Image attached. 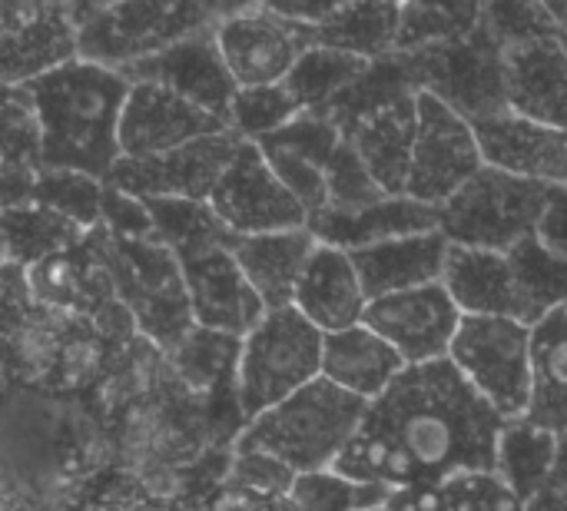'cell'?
<instances>
[{"mask_svg":"<svg viewBox=\"0 0 567 511\" xmlns=\"http://www.w3.org/2000/svg\"><path fill=\"white\" fill-rule=\"evenodd\" d=\"M130 90L133 83L120 70L90 60L27 83L43 130V170H73L106 183L123 160L120 123Z\"/></svg>","mask_w":567,"mask_h":511,"instance_id":"obj_2","label":"cell"},{"mask_svg":"<svg viewBox=\"0 0 567 511\" xmlns=\"http://www.w3.org/2000/svg\"><path fill=\"white\" fill-rule=\"evenodd\" d=\"M229 479L239 492L252 495V499H289L296 489V472L286 469L282 462L262 456V452H236L233 449V469Z\"/></svg>","mask_w":567,"mask_h":511,"instance_id":"obj_45","label":"cell"},{"mask_svg":"<svg viewBox=\"0 0 567 511\" xmlns=\"http://www.w3.org/2000/svg\"><path fill=\"white\" fill-rule=\"evenodd\" d=\"M0 150V193L7 209L27 203L37 176L43 173V130L27 86H3Z\"/></svg>","mask_w":567,"mask_h":511,"instance_id":"obj_29","label":"cell"},{"mask_svg":"<svg viewBox=\"0 0 567 511\" xmlns=\"http://www.w3.org/2000/svg\"><path fill=\"white\" fill-rule=\"evenodd\" d=\"M395 489L375 482H355L342 472H312L299 476L292 489V505L299 511H379L389 509Z\"/></svg>","mask_w":567,"mask_h":511,"instance_id":"obj_40","label":"cell"},{"mask_svg":"<svg viewBox=\"0 0 567 511\" xmlns=\"http://www.w3.org/2000/svg\"><path fill=\"white\" fill-rule=\"evenodd\" d=\"M548 186L485 166L445 206H439V233L452 246L512 253L538 233Z\"/></svg>","mask_w":567,"mask_h":511,"instance_id":"obj_7","label":"cell"},{"mask_svg":"<svg viewBox=\"0 0 567 511\" xmlns=\"http://www.w3.org/2000/svg\"><path fill=\"white\" fill-rule=\"evenodd\" d=\"M369 402L349 396L329 379H316L292 399L246 426L236 452H262L296 476L329 472L339 466L365 422Z\"/></svg>","mask_w":567,"mask_h":511,"instance_id":"obj_3","label":"cell"},{"mask_svg":"<svg viewBox=\"0 0 567 511\" xmlns=\"http://www.w3.org/2000/svg\"><path fill=\"white\" fill-rule=\"evenodd\" d=\"M80 27V60L126 70L136 67L179 40L216 30L226 17L219 3H163V0H130V3H73Z\"/></svg>","mask_w":567,"mask_h":511,"instance_id":"obj_4","label":"cell"},{"mask_svg":"<svg viewBox=\"0 0 567 511\" xmlns=\"http://www.w3.org/2000/svg\"><path fill=\"white\" fill-rule=\"evenodd\" d=\"M449 249H452V243L435 229V233H422V236L389 239V243H379V246H369V249H359L349 256L359 269L369 303H375V299H385L395 293L442 283Z\"/></svg>","mask_w":567,"mask_h":511,"instance_id":"obj_24","label":"cell"},{"mask_svg":"<svg viewBox=\"0 0 567 511\" xmlns=\"http://www.w3.org/2000/svg\"><path fill=\"white\" fill-rule=\"evenodd\" d=\"M508 259L515 269L525 326L535 329L545 316L567 306V263L561 256H555L538 236L515 246Z\"/></svg>","mask_w":567,"mask_h":511,"instance_id":"obj_38","label":"cell"},{"mask_svg":"<svg viewBox=\"0 0 567 511\" xmlns=\"http://www.w3.org/2000/svg\"><path fill=\"white\" fill-rule=\"evenodd\" d=\"M548 432H567V306L532 329V406L528 416Z\"/></svg>","mask_w":567,"mask_h":511,"instance_id":"obj_31","label":"cell"},{"mask_svg":"<svg viewBox=\"0 0 567 511\" xmlns=\"http://www.w3.org/2000/svg\"><path fill=\"white\" fill-rule=\"evenodd\" d=\"M442 286L462 316H502L522 323V299L508 253L452 246Z\"/></svg>","mask_w":567,"mask_h":511,"instance_id":"obj_28","label":"cell"},{"mask_svg":"<svg viewBox=\"0 0 567 511\" xmlns=\"http://www.w3.org/2000/svg\"><path fill=\"white\" fill-rule=\"evenodd\" d=\"M449 362L505 422L528 416L532 326L502 316H465Z\"/></svg>","mask_w":567,"mask_h":511,"instance_id":"obj_9","label":"cell"},{"mask_svg":"<svg viewBox=\"0 0 567 511\" xmlns=\"http://www.w3.org/2000/svg\"><path fill=\"white\" fill-rule=\"evenodd\" d=\"M402 3H336L316 27V43L352 53L365 63L399 53Z\"/></svg>","mask_w":567,"mask_h":511,"instance_id":"obj_32","label":"cell"},{"mask_svg":"<svg viewBox=\"0 0 567 511\" xmlns=\"http://www.w3.org/2000/svg\"><path fill=\"white\" fill-rule=\"evenodd\" d=\"M103 229L116 239H153V216L146 200L103 183Z\"/></svg>","mask_w":567,"mask_h":511,"instance_id":"obj_46","label":"cell"},{"mask_svg":"<svg viewBox=\"0 0 567 511\" xmlns=\"http://www.w3.org/2000/svg\"><path fill=\"white\" fill-rule=\"evenodd\" d=\"M558 449H561L558 432H548L532 419H512V422H505L502 439H498L495 479L522 505H532L551 486V476L558 466Z\"/></svg>","mask_w":567,"mask_h":511,"instance_id":"obj_30","label":"cell"},{"mask_svg":"<svg viewBox=\"0 0 567 511\" xmlns=\"http://www.w3.org/2000/svg\"><path fill=\"white\" fill-rule=\"evenodd\" d=\"M379 200H385L382 186L375 183L355 146L342 136V146L329 163V209H362Z\"/></svg>","mask_w":567,"mask_h":511,"instance_id":"obj_44","label":"cell"},{"mask_svg":"<svg viewBox=\"0 0 567 511\" xmlns=\"http://www.w3.org/2000/svg\"><path fill=\"white\" fill-rule=\"evenodd\" d=\"M319 249V239L312 229H286V233H266V236H236L229 253L236 256L239 269L252 283V289L262 296L266 309H289L296 303L299 279Z\"/></svg>","mask_w":567,"mask_h":511,"instance_id":"obj_25","label":"cell"},{"mask_svg":"<svg viewBox=\"0 0 567 511\" xmlns=\"http://www.w3.org/2000/svg\"><path fill=\"white\" fill-rule=\"evenodd\" d=\"M419 136V96L402 100L346 133L385 196H409L412 156Z\"/></svg>","mask_w":567,"mask_h":511,"instance_id":"obj_27","label":"cell"},{"mask_svg":"<svg viewBox=\"0 0 567 511\" xmlns=\"http://www.w3.org/2000/svg\"><path fill=\"white\" fill-rule=\"evenodd\" d=\"M535 236L567 263V186H548Z\"/></svg>","mask_w":567,"mask_h":511,"instance_id":"obj_48","label":"cell"},{"mask_svg":"<svg viewBox=\"0 0 567 511\" xmlns=\"http://www.w3.org/2000/svg\"><path fill=\"white\" fill-rule=\"evenodd\" d=\"M319 333H346L352 326H362L369 313V296L359 279V269L349 253L336 246H322L312 253L299 289L292 303Z\"/></svg>","mask_w":567,"mask_h":511,"instance_id":"obj_23","label":"cell"},{"mask_svg":"<svg viewBox=\"0 0 567 511\" xmlns=\"http://www.w3.org/2000/svg\"><path fill=\"white\" fill-rule=\"evenodd\" d=\"M485 20V3H402L399 53L442 47L472 37Z\"/></svg>","mask_w":567,"mask_h":511,"instance_id":"obj_39","label":"cell"},{"mask_svg":"<svg viewBox=\"0 0 567 511\" xmlns=\"http://www.w3.org/2000/svg\"><path fill=\"white\" fill-rule=\"evenodd\" d=\"M502 429L505 419L449 359L409 366L369 406L336 472L395 492L449 489L465 476H495Z\"/></svg>","mask_w":567,"mask_h":511,"instance_id":"obj_1","label":"cell"},{"mask_svg":"<svg viewBox=\"0 0 567 511\" xmlns=\"http://www.w3.org/2000/svg\"><path fill=\"white\" fill-rule=\"evenodd\" d=\"M309 229L322 246L359 253L389 239L435 233L439 206L419 203L412 196H385L362 209H322L309 219Z\"/></svg>","mask_w":567,"mask_h":511,"instance_id":"obj_22","label":"cell"},{"mask_svg":"<svg viewBox=\"0 0 567 511\" xmlns=\"http://www.w3.org/2000/svg\"><path fill=\"white\" fill-rule=\"evenodd\" d=\"M123 76L130 83L166 86L176 96L189 100L193 106L213 113L226 126L233 120V103H236L239 83L233 80V73H229V67L223 60V50L216 43V30L179 40L176 47L136 63V67H126Z\"/></svg>","mask_w":567,"mask_h":511,"instance_id":"obj_16","label":"cell"},{"mask_svg":"<svg viewBox=\"0 0 567 511\" xmlns=\"http://www.w3.org/2000/svg\"><path fill=\"white\" fill-rule=\"evenodd\" d=\"M213 213L233 236H266L306 229V206L282 186L256 143H243L209 196Z\"/></svg>","mask_w":567,"mask_h":511,"instance_id":"obj_13","label":"cell"},{"mask_svg":"<svg viewBox=\"0 0 567 511\" xmlns=\"http://www.w3.org/2000/svg\"><path fill=\"white\" fill-rule=\"evenodd\" d=\"M239 356H243V339L209 333V329H193L173 352L169 366L179 376V382L193 392V399L203 406L216 396L236 392V372H239Z\"/></svg>","mask_w":567,"mask_h":511,"instance_id":"obj_34","label":"cell"},{"mask_svg":"<svg viewBox=\"0 0 567 511\" xmlns=\"http://www.w3.org/2000/svg\"><path fill=\"white\" fill-rule=\"evenodd\" d=\"M482 170L485 153L475 126L435 96L419 93V136L409 196L429 206H445Z\"/></svg>","mask_w":567,"mask_h":511,"instance_id":"obj_11","label":"cell"},{"mask_svg":"<svg viewBox=\"0 0 567 511\" xmlns=\"http://www.w3.org/2000/svg\"><path fill=\"white\" fill-rule=\"evenodd\" d=\"M508 113L567 130V40H535L505 50Z\"/></svg>","mask_w":567,"mask_h":511,"instance_id":"obj_21","label":"cell"},{"mask_svg":"<svg viewBox=\"0 0 567 511\" xmlns=\"http://www.w3.org/2000/svg\"><path fill=\"white\" fill-rule=\"evenodd\" d=\"M146 206L153 216V239L163 243L179 263L216 253V249H229L236 239L219 223L209 203L163 196V200H146Z\"/></svg>","mask_w":567,"mask_h":511,"instance_id":"obj_35","label":"cell"},{"mask_svg":"<svg viewBox=\"0 0 567 511\" xmlns=\"http://www.w3.org/2000/svg\"><path fill=\"white\" fill-rule=\"evenodd\" d=\"M80 60V27L73 3H0V80L27 86Z\"/></svg>","mask_w":567,"mask_h":511,"instance_id":"obj_12","label":"cell"},{"mask_svg":"<svg viewBox=\"0 0 567 511\" xmlns=\"http://www.w3.org/2000/svg\"><path fill=\"white\" fill-rule=\"evenodd\" d=\"M415 90L435 96L472 126L508 113L505 93V47L485 30V23L455 43L399 53Z\"/></svg>","mask_w":567,"mask_h":511,"instance_id":"obj_8","label":"cell"},{"mask_svg":"<svg viewBox=\"0 0 567 511\" xmlns=\"http://www.w3.org/2000/svg\"><path fill=\"white\" fill-rule=\"evenodd\" d=\"M475 133L485 153V166L542 186H567V130L502 113L488 123H478Z\"/></svg>","mask_w":567,"mask_h":511,"instance_id":"obj_20","label":"cell"},{"mask_svg":"<svg viewBox=\"0 0 567 511\" xmlns=\"http://www.w3.org/2000/svg\"><path fill=\"white\" fill-rule=\"evenodd\" d=\"M86 236L90 229L33 200L3 209V263L23 269H33L53 256L80 249Z\"/></svg>","mask_w":567,"mask_h":511,"instance_id":"obj_33","label":"cell"},{"mask_svg":"<svg viewBox=\"0 0 567 511\" xmlns=\"http://www.w3.org/2000/svg\"><path fill=\"white\" fill-rule=\"evenodd\" d=\"M462 319L465 316L449 289L435 283L369 303L362 323L379 333L405 359V366H432L449 359Z\"/></svg>","mask_w":567,"mask_h":511,"instance_id":"obj_15","label":"cell"},{"mask_svg":"<svg viewBox=\"0 0 567 511\" xmlns=\"http://www.w3.org/2000/svg\"><path fill=\"white\" fill-rule=\"evenodd\" d=\"M485 30L505 47H525L535 40H565L548 3H485Z\"/></svg>","mask_w":567,"mask_h":511,"instance_id":"obj_43","label":"cell"},{"mask_svg":"<svg viewBox=\"0 0 567 511\" xmlns=\"http://www.w3.org/2000/svg\"><path fill=\"white\" fill-rule=\"evenodd\" d=\"M90 326L93 333L110 346V349H123L130 343L140 339V326L133 319V313L120 303V299H110L106 306H100L93 316H90Z\"/></svg>","mask_w":567,"mask_h":511,"instance_id":"obj_47","label":"cell"},{"mask_svg":"<svg viewBox=\"0 0 567 511\" xmlns=\"http://www.w3.org/2000/svg\"><path fill=\"white\" fill-rule=\"evenodd\" d=\"M405 369V359L365 323L326 336L322 379H329L355 399H365L369 406L382 399L402 379Z\"/></svg>","mask_w":567,"mask_h":511,"instance_id":"obj_26","label":"cell"},{"mask_svg":"<svg viewBox=\"0 0 567 511\" xmlns=\"http://www.w3.org/2000/svg\"><path fill=\"white\" fill-rule=\"evenodd\" d=\"M548 10H551V17H555V23H558L561 37L567 40V0H561V3H548Z\"/></svg>","mask_w":567,"mask_h":511,"instance_id":"obj_49","label":"cell"},{"mask_svg":"<svg viewBox=\"0 0 567 511\" xmlns=\"http://www.w3.org/2000/svg\"><path fill=\"white\" fill-rule=\"evenodd\" d=\"M326 333H319L296 306L269 313L246 339L236 372L243 416L252 422L279 402L322 379Z\"/></svg>","mask_w":567,"mask_h":511,"instance_id":"obj_5","label":"cell"},{"mask_svg":"<svg viewBox=\"0 0 567 511\" xmlns=\"http://www.w3.org/2000/svg\"><path fill=\"white\" fill-rule=\"evenodd\" d=\"M412 96H419V90H415V83H412L402 57L395 53L389 60L369 63V70L322 116L329 123H336L339 133L346 136L362 120H369V116H375V113H382V110H389V106H395L402 100H412Z\"/></svg>","mask_w":567,"mask_h":511,"instance_id":"obj_36","label":"cell"},{"mask_svg":"<svg viewBox=\"0 0 567 511\" xmlns=\"http://www.w3.org/2000/svg\"><path fill=\"white\" fill-rule=\"evenodd\" d=\"M379 511H389V509H379Z\"/></svg>","mask_w":567,"mask_h":511,"instance_id":"obj_50","label":"cell"},{"mask_svg":"<svg viewBox=\"0 0 567 511\" xmlns=\"http://www.w3.org/2000/svg\"><path fill=\"white\" fill-rule=\"evenodd\" d=\"M193 319L199 329L246 339L266 316L262 296L252 289L229 249H216L183 263Z\"/></svg>","mask_w":567,"mask_h":511,"instance_id":"obj_18","label":"cell"},{"mask_svg":"<svg viewBox=\"0 0 567 511\" xmlns=\"http://www.w3.org/2000/svg\"><path fill=\"white\" fill-rule=\"evenodd\" d=\"M369 70L365 60L352 57V53H342V50H332V47H309L302 53V60L292 67L286 86L289 93L296 96L299 110L309 113V116H322L362 73Z\"/></svg>","mask_w":567,"mask_h":511,"instance_id":"obj_37","label":"cell"},{"mask_svg":"<svg viewBox=\"0 0 567 511\" xmlns=\"http://www.w3.org/2000/svg\"><path fill=\"white\" fill-rule=\"evenodd\" d=\"M116 299L133 313L140 336L166 356L196 329L183 263L156 239L106 243Z\"/></svg>","mask_w":567,"mask_h":511,"instance_id":"obj_6","label":"cell"},{"mask_svg":"<svg viewBox=\"0 0 567 511\" xmlns=\"http://www.w3.org/2000/svg\"><path fill=\"white\" fill-rule=\"evenodd\" d=\"M226 130L229 126L223 120L193 106L173 90L156 86V83H133L126 110H123V123H120V146H123V156L143 160V156H159V153L179 150L186 143H196Z\"/></svg>","mask_w":567,"mask_h":511,"instance_id":"obj_17","label":"cell"},{"mask_svg":"<svg viewBox=\"0 0 567 511\" xmlns=\"http://www.w3.org/2000/svg\"><path fill=\"white\" fill-rule=\"evenodd\" d=\"M246 140L236 130L186 143L179 150L159 153V156H143L130 160L123 156L106 183L140 196V200H196L209 203L213 190L219 186L226 166L239 153Z\"/></svg>","mask_w":567,"mask_h":511,"instance_id":"obj_14","label":"cell"},{"mask_svg":"<svg viewBox=\"0 0 567 511\" xmlns=\"http://www.w3.org/2000/svg\"><path fill=\"white\" fill-rule=\"evenodd\" d=\"M33 203H43L83 229L103 226V180L73 170H43L30 193Z\"/></svg>","mask_w":567,"mask_h":511,"instance_id":"obj_41","label":"cell"},{"mask_svg":"<svg viewBox=\"0 0 567 511\" xmlns=\"http://www.w3.org/2000/svg\"><path fill=\"white\" fill-rule=\"evenodd\" d=\"M216 43L239 90L276 86L316 47V27L286 17L276 3H233L216 27Z\"/></svg>","mask_w":567,"mask_h":511,"instance_id":"obj_10","label":"cell"},{"mask_svg":"<svg viewBox=\"0 0 567 511\" xmlns=\"http://www.w3.org/2000/svg\"><path fill=\"white\" fill-rule=\"evenodd\" d=\"M282 180V186L306 206L309 219L329 209V163L342 146V133L326 116L302 113L279 133L256 143Z\"/></svg>","mask_w":567,"mask_h":511,"instance_id":"obj_19","label":"cell"},{"mask_svg":"<svg viewBox=\"0 0 567 511\" xmlns=\"http://www.w3.org/2000/svg\"><path fill=\"white\" fill-rule=\"evenodd\" d=\"M299 116H302V110H299V103H296V96L289 93L286 83H276V86H246V90L236 93L229 126L246 143H259V140L279 133L282 126H289Z\"/></svg>","mask_w":567,"mask_h":511,"instance_id":"obj_42","label":"cell"}]
</instances>
